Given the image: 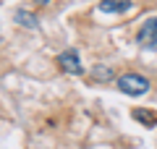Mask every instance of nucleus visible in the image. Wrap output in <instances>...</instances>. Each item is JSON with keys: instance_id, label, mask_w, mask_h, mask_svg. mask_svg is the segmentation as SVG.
Instances as JSON below:
<instances>
[{"instance_id": "obj_6", "label": "nucleus", "mask_w": 157, "mask_h": 149, "mask_svg": "<svg viewBox=\"0 0 157 149\" xmlns=\"http://www.w3.org/2000/svg\"><path fill=\"white\" fill-rule=\"evenodd\" d=\"M13 21H16L18 26H24V29H37L39 26V18L34 16V13H29L26 8H16V11H13Z\"/></svg>"}, {"instance_id": "obj_4", "label": "nucleus", "mask_w": 157, "mask_h": 149, "mask_svg": "<svg viewBox=\"0 0 157 149\" xmlns=\"http://www.w3.org/2000/svg\"><path fill=\"white\" fill-rule=\"evenodd\" d=\"M134 8L131 0H100L97 3V11L100 13H126Z\"/></svg>"}, {"instance_id": "obj_1", "label": "nucleus", "mask_w": 157, "mask_h": 149, "mask_svg": "<svg viewBox=\"0 0 157 149\" xmlns=\"http://www.w3.org/2000/svg\"><path fill=\"white\" fill-rule=\"evenodd\" d=\"M115 86H118V92L128 94V97H144L152 89V81L147 76H141V73H123V76L115 78Z\"/></svg>"}, {"instance_id": "obj_8", "label": "nucleus", "mask_w": 157, "mask_h": 149, "mask_svg": "<svg viewBox=\"0 0 157 149\" xmlns=\"http://www.w3.org/2000/svg\"><path fill=\"white\" fill-rule=\"evenodd\" d=\"M34 3H39V6H47V3H52V0H34Z\"/></svg>"}, {"instance_id": "obj_7", "label": "nucleus", "mask_w": 157, "mask_h": 149, "mask_svg": "<svg viewBox=\"0 0 157 149\" xmlns=\"http://www.w3.org/2000/svg\"><path fill=\"white\" fill-rule=\"evenodd\" d=\"M115 78V71H113L110 66H105V63H100V66L92 68V81H100V84H107Z\"/></svg>"}, {"instance_id": "obj_2", "label": "nucleus", "mask_w": 157, "mask_h": 149, "mask_svg": "<svg viewBox=\"0 0 157 149\" xmlns=\"http://www.w3.org/2000/svg\"><path fill=\"white\" fill-rule=\"evenodd\" d=\"M136 42L144 50H155L157 47V16H147L144 24L136 32Z\"/></svg>"}, {"instance_id": "obj_5", "label": "nucleus", "mask_w": 157, "mask_h": 149, "mask_svg": "<svg viewBox=\"0 0 157 149\" xmlns=\"http://www.w3.org/2000/svg\"><path fill=\"white\" fill-rule=\"evenodd\" d=\"M131 118L139 120L144 128H155L157 126V110H147V107H134L131 110Z\"/></svg>"}, {"instance_id": "obj_3", "label": "nucleus", "mask_w": 157, "mask_h": 149, "mask_svg": "<svg viewBox=\"0 0 157 149\" xmlns=\"http://www.w3.org/2000/svg\"><path fill=\"white\" fill-rule=\"evenodd\" d=\"M58 68L68 76H81L84 73V66H81V58H78L76 50H63L58 55Z\"/></svg>"}]
</instances>
